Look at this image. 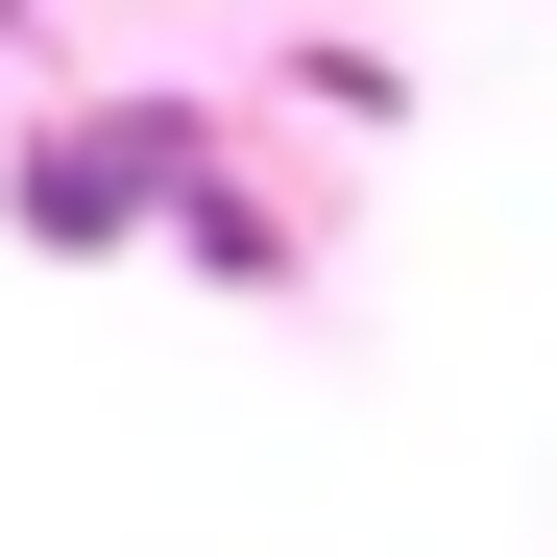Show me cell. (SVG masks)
Returning a JSON list of instances; mask_svg holds the SVG:
<instances>
[{
  "mask_svg": "<svg viewBox=\"0 0 557 557\" xmlns=\"http://www.w3.org/2000/svg\"><path fill=\"white\" fill-rule=\"evenodd\" d=\"M219 146V98H170V73H122V98H49L25 146H0V219H25L49 267H122L170 219V170Z\"/></svg>",
  "mask_w": 557,
  "mask_h": 557,
  "instance_id": "6da1fadb",
  "label": "cell"
},
{
  "mask_svg": "<svg viewBox=\"0 0 557 557\" xmlns=\"http://www.w3.org/2000/svg\"><path fill=\"white\" fill-rule=\"evenodd\" d=\"M146 243H195V267H219V292H292V219H267V195H243V170H219V146H195V170H170V219H146Z\"/></svg>",
  "mask_w": 557,
  "mask_h": 557,
  "instance_id": "7a4b0ae2",
  "label": "cell"
},
{
  "mask_svg": "<svg viewBox=\"0 0 557 557\" xmlns=\"http://www.w3.org/2000/svg\"><path fill=\"white\" fill-rule=\"evenodd\" d=\"M0 25H25V0H0Z\"/></svg>",
  "mask_w": 557,
  "mask_h": 557,
  "instance_id": "3957f363",
  "label": "cell"
}]
</instances>
